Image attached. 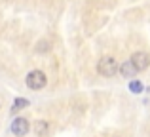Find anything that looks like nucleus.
Masks as SVG:
<instances>
[{"mask_svg":"<svg viewBox=\"0 0 150 137\" xmlns=\"http://www.w3.org/2000/svg\"><path fill=\"white\" fill-rule=\"evenodd\" d=\"M118 69L120 67H118L114 57H103L99 63H97V72H99L101 76H106V78L114 76V74L118 72Z\"/></svg>","mask_w":150,"mask_h":137,"instance_id":"f257e3e1","label":"nucleus"},{"mask_svg":"<svg viewBox=\"0 0 150 137\" xmlns=\"http://www.w3.org/2000/svg\"><path fill=\"white\" fill-rule=\"evenodd\" d=\"M27 86L30 89H42L46 86V74L42 70H30L27 74Z\"/></svg>","mask_w":150,"mask_h":137,"instance_id":"f03ea898","label":"nucleus"},{"mask_svg":"<svg viewBox=\"0 0 150 137\" xmlns=\"http://www.w3.org/2000/svg\"><path fill=\"white\" fill-rule=\"evenodd\" d=\"M129 61H131V63L135 65V69L141 72V70H146V69H148V65H150V55H148L146 52H135V53L131 55V59H129Z\"/></svg>","mask_w":150,"mask_h":137,"instance_id":"7ed1b4c3","label":"nucleus"},{"mask_svg":"<svg viewBox=\"0 0 150 137\" xmlns=\"http://www.w3.org/2000/svg\"><path fill=\"white\" fill-rule=\"evenodd\" d=\"M11 133L13 135H17V137H23V135H27L29 133V130H30V126H29V120H25V118H15L13 122H11Z\"/></svg>","mask_w":150,"mask_h":137,"instance_id":"20e7f679","label":"nucleus"},{"mask_svg":"<svg viewBox=\"0 0 150 137\" xmlns=\"http://www.w3.org/2000/svg\"><path fill=\"white\" fill-rule=\"evenodd\" d=\"M118 70L122 72V76H124V78H131V76H135V74L139 72L131 61H124V63H122V67L118 69Z\"/></svg>","mask_w":150,"mask_h":137,"instance_id":"39448f33","label":"nucleus"},{"mask_svg":"<svg viewBox=\"0 0 150 137\" xmlns=\"http://www.w3.org/2000/svg\"><path fill=\"white\" fill-rule=\"evenodd\" d=\"M48 130H50V126H48V122H46V120H38V122L34 124V133H36L38 137L48 135Z\"/></svg>","mask_w":150,"mask_h":137,"instance_id":"423d86ee","label":"nucleus"},{"mask_svg":"<svg viewBox=\"0 0 150 137\" xmlns=\"http://www.w3.org/2000/svg\"><path fill=\"white\" fill-rule=\"evenodd\" d=\"M29 99H23V97H17V99L13 101V107H11V111L13 112H17V111H21V109H27L29 107Z\"/></svg>","mask_w":150,"mask_h":137,"instance_id":"0eeeda50","label":"nucleus"},{"mask_svg":"<svg viewBox=\"0 0 150 137\" xmlns=\"http://www.w3.org/2000/svg\"><path fill=\"white\" fill-rule=\"evenodd\" d=\"M129 89H131L133 93H141L143 92V84H141L139 80H131L129 82Z\"/></svg>","mask_w":150,"mask_h":137,"instance_id":"6e6552de","label":"nucleus"}]
</instances>
